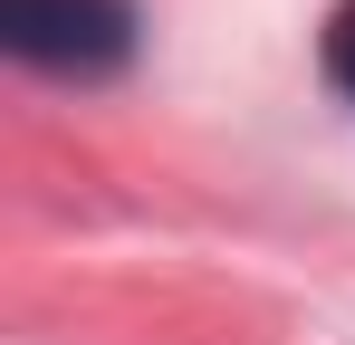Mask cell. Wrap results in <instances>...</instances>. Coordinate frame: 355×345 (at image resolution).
I'll return each mask as SVG.
<instances>
[{
  "label": "cell",
  "mask_w": 355,
  "mask_h": 345,
  "mask_svg": "<svg viewBox=\"0 0 355 345\" xmlns=\"http://www.w3.org/2000/svg\"><path fill=\"white\" fill-rule=\"evenodd\" d=\"M0 39L29 57V67H116L135 48V10L125 0H0Z\"/></svg>",
  "instance_id": "cell-1"
},
{
  "label": "cell",
  "mask_w": 355,
  "mask_h": 345,
  "mask_svg": "<svg viewBox=\"0 0 355 345\" xmlns=\"http://www.w3.org/2000/svg\"><path fill=\"white\" fill-rule=\"evenodd\" d=\"M327 77H336V87L355 96V0L336 10V19H327Z\"/></svg>",
  "instance_id": "cell-2"
}]
</instances>
